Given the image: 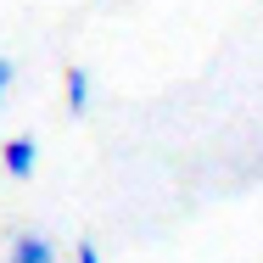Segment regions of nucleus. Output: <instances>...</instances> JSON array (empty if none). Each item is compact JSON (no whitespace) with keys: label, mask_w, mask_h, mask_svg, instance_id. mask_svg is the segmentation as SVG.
I'll return each mask as SVG.
<instances>
[{"label":"nucleus","mask_w":263,"mask_h":263,"mask_svg":"<svg viewBox=\"0 0 263 263\" xmlns=\"http://www.w3.org/2000/svg\"><path fill=\"white\" fill-rule=\"evenodd\" d=\"M6 263H62L51 235H40V230H28V235H17L11 247H6Z\"/></svg>","instance_id":"nucleus-2"},{"label":"nucleus","mask_w":263,"mask_h":263,"mask_svg":"<svg viewBox=\"0 0 263 263\" xmlns=\"http://www.w3.org/2000/svg\"><path fill=\"white\" fill-rule=\"evenodd\" d=\"M0 168H6L11 179H34V168H40V140H34V135H11V140L0 146Z\"/></svg>","instance_id":"nucleus-1"},{"label":"nucleus","mask_w":263,"mask_h":263,"mask_svg":"<svg viewBox=\"0 0 263 263\" xmlns=\"http://www.w3.org/2000/svg\"><path fill=\"white\" fill-rule=\"evenodd\" d=\"M62 101H67L73 118L90 112V73H84V67H67V73H62Z\"/></svg>","instance_id":"nucleus-3"},{"label":"nucleus","mask_w":263,"mask_h":263,"mask_svg":"<svg viewBox=\"0 0 263 263\" xmlns=\"http://www.w3.org/2000/svg\"><path fill=\"white\" fill-rule=\"evenodd\" d=\"M11 79H17V62H11V56H0V101H6V90H11Z\"/></svg>","instance_id":"nucleus-5"},{"label":"nucleus","mask_w":263,"mask_h":263,"mask_svg":"<svg viewBox=\"0 0 263 263\" xmlns=\"http://www.w3.org/2000/svg\"><path fill=\"white\" fill-rule=\"evenodd\" d=\"M73 263H101V247H96V241H79V247H73Z\"/></svg>","instance_id":"nucleus-4"}]
</instances>
